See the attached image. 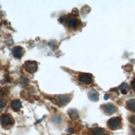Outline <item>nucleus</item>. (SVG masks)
I'll return each mask as SVG.
<instances>
[{
	"label": "nucleus",
	"instance_id": "obj_6",
	"mask_svg": "<svg viewBox=\"0 0 135 135\" xmlns=\"http://www.w3.org/2000/svg\"><path fill=\"white\" fill-rule=\"evenodd\" d=\"M66 24L71 28H75L78 25V20L73 16H69L65 20Z\"/></svg>",
	"mask_w": 135,
	"mask_h": 135
},
{
	"label": "nucleus",
	"instance_id": "obj_8",
	"mask_svg": "<svg viewBox=\"0 0 135 135\" xmlns=\"http://www.w3.org/2000/svg\"><path fill=\"white\" fill-rule=\"evenodd\" d=\"M70 101V98L67 95H60L57 97V101L61 105H66Z\"/></svg>",
	"mask_w": 135,
	"mask_h": 135
},
{
	"label": "nucleus",
	"instance_id": "obj_1",
	"mask_svg": "<svg viewBox=\"0 0 135 135\" xmlns=\"http://www.w3.org/2000/svg\"><path fill=\"white\" fill-rule=\"evenodd\" d=\"M13 118L9 113H3L0 117V123L2 127L5 129H8L14 123Z\"/></svg>",
	"mask_w": 135,
	"mask_h": 135
},
{
	"label": "nucleus",
	"instance_id": "obj_10",
	"mask_svg": "<svg viewBox=\"0 0 135 135\" xmlns=\"http://www.w3.org/2000/svg\"><path fill=\"white\" fill-rule=\"evenodd\" d=\"M11 106L13 110L16 111H18L21 109L22 107V103L19 100L16 99L12 101L11 103Z\"/></svg>",
	"mask_w": 135,
	"mask_h": 135
},
{
	"label": "nucleus",
	"instance_id": "obj_20",
	"mask_svg": "<svg viewBox=\"0 0 135 135\" xmlns=\"http://www.w3.org/2000/svg\"><path fill=\"white\" fill-rule=\"evenodd\" d=\"M108 99V95H107V94H105V95H104V99L107 100Z\"/></svg>",
	"mask_w": 135,
	"mask_h": 135
},
{
	"label": "nucleus",
	"instance_id": "obj_7",
	"mask_svg": "<svg viewBox=\"0 0 135 135\" xmlns=\"http://www.w3.org/2000/svg\"><path fill=\"white\" fill-rule=\"evenodd\" d=\"M23 51V49L20 46H16L12 50L13 55L16 58H20L22 56Z\"/></svg>",
	"mask_w": 135,
	"mask_h": 135
},
{
	"label": "nucleus",
	"instance_id": "obj_17",
	"mask_svg": "<svg viewBox=\"0 0 135 135\" xmlns=\"http://www.w3.org/2000/svg\"><path fill=\"white\" fill-rule=\"evenodd\" d=\"M129 121L130 122L133 123V124H135V114L132 115L130 118H129Z\"/></svg>",
	"mask_w": 135,
	"mask_h": 135
},
{
	"label": "nucleus",
	"instance_id": "obj_5",
	"mask_svg": "<svg viewBox=\"0 0 135 135\" xmlns=\"http://www.w3.org/2000/svg\"><path fill=\"white\" fill-rule=\"evenodd\" d=\"M102 109L104 112L108 114H112L116 111L115 105L112 103H107L103 105Z\"/></svg>",
	"mask_w": 135,
	"mask_h": 135
},
{
	"label": "nucleus",
	"instance_id": "obj_13",
	"mask_svg": "<svg viewBox=\"0 0 135 135\" xmlns=\"http://www.w3.org/2000/svg\"><path fill=\"white\" fill-rule=\"evenodd\" d=\"M119 90L121 91V93L123 94H126L128 92L129 90V88L127 83H122L119 86Z\"/></svg>",
	"mask_w": 135,
	"mask_h": 135
},
{
	"label": "nucleus",
	"instance_id": "obj_21",
	"mask_svg": "<svg viewBox=\"0 0 135 135\" xmlns=\"http://www.w3.org/2000/svg\"><path fill=\"white\" fill-rule=\"evenodd\" d=\"M133 135H135V128L134 129V130L133 131Z\"/></svg>",
	"mask_w": 135,
	"mask_h": 135
},
{
	"label": "nucleus",
	"instance_id": "obj_3",
	"mask_svg": "<svg viewBox=\"0 0 135 135\" xmlns=\"http://www.w3.org/2000/svg\"><path fill=\"white\" fill-rule=\"evenodd\" d=\"M25 68L27 72L33 74L37 70V64L35 61H28L25 62Z\"/></svg>",
	"mask_w": 135,
	"mask_h": 135
},
{
	"label": "nucleus",
	"instance_id": "obj_11",
	"mask_svg": "<svg viewBox=\"0 0 135 135\" xmlns=\"http://www.w3.org/2000/svg\"><path fill=\"white\" fill-rule=\"evenodd\" d=\"M127 108L132 111L135 112V99H130L126 102Z\"/></svg>",
	"mask_w": 135,
	"mask_h": 135
},
{
	"label": "nucleus",
	"instance_id": "obj_12",
	"mask_svg": "<svg viewBox=\"0 0 135 135\" xmlns=\"http://www.w3.org/2000/svg\"><path fill=\"white\" fill-rule=\"evenodd\" d=\"M69 117L72 119H75L79 118V113L75 109H70L68 112Z\"/></svg>",
	"mask_w": 135,
	"mask_h": 135
},
{
	"label": "nucleus",
	"instance_id": "obj_15",
	"mask_svg": "<svg viewBox=\"0 0 135 135\" xmlns=\"http://www.w3.org/2000/svg\"><path fill=\"white\" fill-rule=\"evenodd\" d=\"M52 121L53 123H54L56 125H59L61 123L62 121V118L59 115H55L52 118Z\"/></svg>",
	"mask_w": 135,
	"mask_h": 135
},
{
	"label": "nucleus",
	"instance_id": "obj_14",
	"mask_svg": "<svg viewBox=\"0 0 135 135\" xmlns=\"http://www.w3.org/2000/svg\"><path fill=\"white\" fill-rule=\"evenodd\" d=\"M92 135H104V130L101 128H95L92 131Z\"/></svg>",
	"mask_w": 135,
	"mask_h": 135
},
{
	"label": "nucleus",
	"instance_id": "obj_9",
	"mask_svg": "<svg viewBox=\"0 0 135 135\" xmlns=\"http://www.w3.org/2000/svg\"><path fill=\"white\" fill-rule=\"evenodd\" d=\"M99 93L95 90L92 89L90 90L88 94V97L89 99L93 102H96L99 100Z\"/></svg>",
	"mask_w": 135,
	"mask_h": 135
},
{
	"label": "nucleus",
	"instance_id": "obj_4",
	"mask_svg": "<svg viewBox=\"0 0 135 135\" xmlns=\"http://www.w3.org/2000/svg\"><path fill=\"white\" fill-rule=\"evenodd\" d=\"M79 80L83 84H89L92 82V78L89 74L81 73L79 76Z\"/></svg>",
	"mask_w": 135,
	"mask_h": 135
},
{
	"label": "nucleus",
	"instance_id": "obj_18",
	"mask_svg": "<svg viewBox=\"0 0 135 135\" xmlns=\"http://www.w3.org/2000/svg\"><path fill=\"white\" fill-rule=\"evenodd\" d=\"M131 87L133 90L135 91V80H133L131 82Z\"/></svg>",
	"mask_w": 135,
	"mask_h": 135
},
{
	"label": "nucleus",
	"instance_id": "obj_19",
	"mask_svg": "<svg viewBox=\"0 0 135 135\" xmlns=\"http://www.w3.org/2000/svg\"><path fill=\"white\" fill-rule=\"evenodd\" d=\"M4 91H3V90H2V89H0V98H1V97H2L3 95H4Z\"/></svg>",
	"mask_w": 135,
	"mask_h": 135
},
{
	"label": "nucleus",
	"instance_id": "obj_2",
	"mask_svg": "<svg viewBox=\"0 0 135 135\" xmlns=\"http://www.w3.org/2000/svg\"><path fill=\"white\" fill-rule=\"evenodd\" d=\"M107 125L111 130H116L121 126V119L119 117H113L107 122Z\"/></svg>",
	"mask_w": 135,
	"mask_h": 135
},
{
	"label": "nucleus",
	"instance_id": "obj_16",
	"mask_svg": "<svg viewBox=\"0 0 135 135\" xmlns=\"http://www.w3.org/2000/svg\"><path fill=\"white\" fill-rule=\"evenodd\" d=\"M6 105V101L4 99H0V110L4 109Z\"/></svg>",
	"mask_w": 135,
	"mask_h": 135
}]
</instances>
